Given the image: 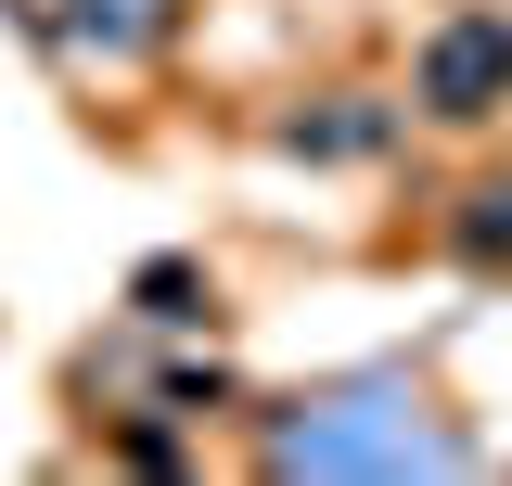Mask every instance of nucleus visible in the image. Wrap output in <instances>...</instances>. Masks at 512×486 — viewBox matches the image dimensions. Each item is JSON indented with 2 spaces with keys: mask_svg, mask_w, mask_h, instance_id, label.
<instances>
[{
  "mask_svg": "<svg viewBox=\"0 0 512 486\" xmlns=\"http://www.w3.org/2000/svg\"><path fill=\"white\" fill-rule=\"evenodd\" d=\"M512 90V13H461L436 52H423V103L436 116H487Z\"/></svg>",
  "mask_w": 512,
  "mask_h": 486,
  "instance_id": "f257e3e1",
  "label": "nucleus"
}]
</instances>
